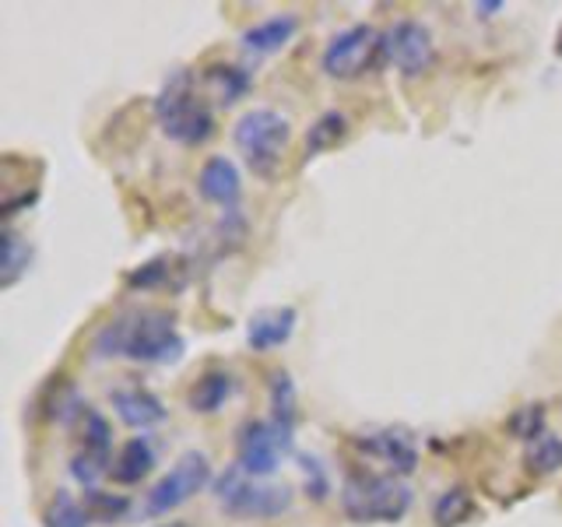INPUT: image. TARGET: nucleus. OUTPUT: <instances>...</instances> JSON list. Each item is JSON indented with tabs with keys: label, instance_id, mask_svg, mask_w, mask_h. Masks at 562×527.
Returning a JSON list of instances; mask_svg holds the SVG:
<instances>
[{
	"label": "nucleus",
	"instance_id": "nucleus-16",
	"mask_svg": "<svg viewBox=\"0 0 562 527\" xmlns=\"http://www.w3.org/2000/svg\"><path fill=\"white\" fill-rule=\"evenodd\" d=\"M151 468H155V450L148 444V436H134L116 450L110 479L116 485H137L140 479H148Z\"/></svg>",
	"mask_w": 562,
	"mask_h": 527
},
{
	"label": "nucleus",
	"instance_id": "nucleus-1",
	"mask_svg": "<svg viewBox=\"0 0 562 527\" xmlns=\"http://www.w3.org/2000/svg\"><path fill=\"white\" fill-rule=\"evenodd\" d=\"M95 356L166 366L183 356V338L166 310H127L102 324L95 334Z\"/></svg>",
	"mask_w": 562,
	"mask_h": 527
},
{
	"label": "nucleus",
	"instance_id": "nucleus-24",
	"mask_svg": "<svg viewBox=\"0 0 562 527\" xmlns=\"http://www.w3.org/2000/svg\"><path fill=\"white\" fill-rule=\"evenodd\" d=\"M32 264V246L14 233L4 228V264H0V289H11L18 278L29 271Z\"/></svg>",
	"mask_w": 562,
	"mask_h": 527
},
{
	"label": "nucleus",
	"instance_id": "nucleus-19",
	"mask_svg": "<svg viewBox=\"0 0 562 527\" xmlns=\"http://www.w3.org/2000/svg\"><path fill=\"white\" fill-rule=\"evenodd\" d=\"M295 418H299V408H295V386H292V377L289 373H271V422L292 439L295 433Z\"/></svg>",
	"mask_w": 562,
	"mask_h": 527
},
{
	"label": "nucleus",
	"instance_id": "nucleus-23",
	"mask_svg": "<svg viewBox=\"0 0 562 527\" xmlns=\"http://www.w3.org/2000/svg\"><path fill=\"white\" fill-rule=\"evenodd\" d=\"M474 517V500L468 489H447L432 506L436 527H461Z\"/></svg>",
	"mask_w": 562,
	"mask_h": 527
},
{
	"label": "nucleus",
	"instance_id": "nucleus-21",
	"mask_svg": "<svg viewBox=\"0 0 562 527\" xmlns=\"http://www.w3.org/2000/svg\"><path fill=\"white\" fill-rule=\"evenodd\" d=\"M524 468L544 479V474H555L562 468V439L555 433H541L535 436L524 450Z\"/></svg>",
	"mask_w": 562,
	"mask_h": 527
},
{
	"label": "nucleus",
	"instance_id": "nucleus-29",
	"mask_svg": "<svg viewBox=\"0 0 562 527\" xmlns=\"http://www.w3.org/2000/svg\"><path fill=\"white\" fill-rule=\"evenodd\" d=\"M506 4H503V0H492V4H474V14H482V18H492V14H496V11H503Z\"/></svg>",
	"mask_w": 562,
	"mask_h": 527
},
{
	"label": "nucleus",
	"instance_id": "nucleus-31",
	"mask_svg": "<svg viewBox=\"0 0 562 527\" xmlns=\"http://www.w3.org/2000/svg\"><path fill=\"white\" fill-rule=\"evenodd\" d=\"M172 527H183V524H172Z\"/></svg>",
	"mask_w": 562,
	"mask_h": 527
},
{
	"label": "nucleus",
	"instance_id": "nucleus-3",
	"mask_svg": "<svg viewBox=\"0 0 562 527\" xmlns=\"http://www.w3.org/2000/svg\"><path fill=\"white\" fill-rule=\"evenodd\" d=\"M341 509L356 524H397L412 509V489L397 474L351 471L341 482Z\"/></svg>",
	"mask_w": 562,
	"mask_h": 527
},
{
	"label": "nucleus",
	"instance_id": "nucleus-22",
	"mask_svg": "<svg viewBox=\"0 0 562 527\" xmlns=\"http://www.w3.org/2000/svg\"><path fill=\"white\" fill-rule=\"evenodd\" d=\"M85 514L92 524H120L131 514V500L127 496H113V492H99V489H85Z\"/></svg>",
	"mask_w": 562,
	"mask_h": 527
},
{
	"label": "nucleus",
	"instance_id": "nucleus-30",
	"mask_svg": "<svg viewBox=\"0 0 562 527\" xmlns=\"http://www.w3.org/2000/svg\"><path fill=\"white\" fill-rule=\"evenodd\" d=\"M559 53H562V35H559Z\"/></svg>",
	"mask_w": 562,
	"mask_h": 527
},
{
	"label": "nucleus",
	"instance_id": "nucleus-2",
	"mask_svg": "<svg viewBox=\"0 0 562 527\" xmlns=\"http://www.w3.org/2000/svg\"><path fill=\"white\" fill-rule=\"evenodd\" d=\"M155 120L169 141L187 148H198L215 134V113H211L207 99L193 88L190 70H176L162 85V92L155 99Z\"/></svg>",
	"mask_w": 562,
	"mask_h": 527
},
{
	"label": "nucleus",
	"instance_id": "nucleus-9",
	"mask_svg": "<svg viewBox=\"0 0 562 527\" xmlns=\"http://www.w3.org/2000/svg\"><path fill=\"white\" fill-rule=\"evenodd\" d=\"M81 418V450L70 457V474H75V482H81L85 489H95L99 479H105L113 468V436H110V422H105L92 404H85L78 412Z\"/></svg>",
	"mask_w": 562,
	"mask_h": 527
},
{
	"label": "nucleus",
	"instance_id": "nucleus-25",
	"mask_svg": "<svg viewBox=\"0 0 562 527\" xmlns=\"http://www.w3.org/2000/svg\"><path fill=\"white\" fill-rule=\"evenodd\" d=\"M88 524L92 520H88L85 506L70 492H57L43 509V527H88Z\"/></svg>",
	"mask_w": 562,
	"mask_h": 527
},
{
	"label": "nucleus",
	"instance_id": "nucleus-11",
	"mask_svg": "<svg viewBox=\"0 0 562 527\" xmlns=\"http://www.w3.org/2000/svg\"><path fill=\"white\" fill-rule=\"evenodd\" d=\"M351 447H356L369 461H380L391 474L404 479L418 468V447L408 429H369V433H356L351 436Z\"/></svg>",
	"mask_w": 562,
	"mask_h": 527
},
{
	"label": "nucleus",
	"instance_id": "nucleus-12",
	"mask_svg": "<svg viewBox=\"0 0 562 527\" xmlns=\"http://www.w3.org/2000/svg\"><path fill=\"white\" fill-rule=\"evenodd\" d=\"M113 408L120 415L123 426H131V429H151L158 426V422H166V408H162V401H158L151 391H145L140 383H131V386H116L113 391Z\"/></svg>",
	"mask_w": 562,
	"mask_h": 527
},
{
	"label": "nucleus",
	"instance_id": "nucleus-14",
	"mask_svg": "<svg viewBox=\"0 0 562 527\" xmlns=\"http://www.w3.org/2000/svg\"><path fill=\"white\" fill-rule=\"evenodd\" d=\"M198 190L207 204H218V208H236L239 193H243V180H239V169L228 162V158L215 155L207 158L201 176H198Z\"/></svg>",
	"mask_w": 562,
	"mask_h": 527
},
{
	"label": "nucleus",
	"instance_id": "nucleus-17",
	"mask_svg": "<svg viewBox=\"0 0 562 527\" xmlns=\"http://www.w3.org/2000/svg\"><path fill=\"white\" fill-rule=\"evenodd\" d=\"M250 75L239 67V64H211L204 67V75H201V88H204V96H211L218 105H233L239 102L246 92H250Z\"/></svg>",
	"mask_w": 562,
	"mask_h": 527
},
{
	"label": "nucleus",
	"instance_id": "nucleus-20",
	"mask_svg": "<svg viewBox=\"0 0 562 527\" xmlns=\"http://www.w3.org/2000/svg\"><path fill=\"white\" fill-rule=\"evenodd\" d=\"M345 137H348V120H345V113L330 110L324 116H316L313 127L306 131V155H324L330 148H338Z\"/></svg>",
	"mask_w": 562,
	"mask_h": 527
},
{
	"label": "nucleus",
	"instance_id": "nucleus-28",
	"mask_svg": "<svg viewBox=\"0 0 562 527\" xmlns=\"http://www.w3.org/2000/svg\"><path fill=\"white\" fill-rule=\"evenodd\" d=\"M299 464H303V482H306V496L313 500H327V492H330V482H327V471L324 464L316 461V457L303 453L299 457Z\"/></svg>",
	"mask_w": 562,
	"mask_h": 527
},
{
	"label": "nucleus",
	"instance_id": "nucleus-10",
	"mask_svg": "<svg viewBox=\"0 0 562 527\" xmlns=\"http://www.w3.org/2000/svg\"><path fill=\"white\" fill-rule=\"evenodd\" d=\"M383 60L394 64L404 75H426L436 60V46L426 25L418 22H394L383 32Z\"/></svg>",
	"mask_w": 562,
	"mask_h": 527
},
{
	"label": "nucleus",
	"instance_id": "nucleus-7",
	"mask_svg": "<svg viewBox=\"0 0 562 527\" xmlns=\"http://www.w3.org/2000/svg\"><path fill=\"white\" fill-rule=\"evenodd\" d=\"M383 60V35L373 25H351L338 32L324 49V70L338 81H351Z\"/></svg>",
	"mask_w": 562,
	"mask_h": 527
},
{
	"label": "nucleus",
	"instance_id": "nucleus-13",
	"mask_svg": "<svg viewBox=\"0 0 562 527\" xmlns=\"http://www.w3.org/2000/svg\"><path fill=\"white\" fill-rule=\"evenodd\" d=\"M295 321L299 313L292 306H271V310H260L250 316V324H246V345L254 351H271V348H281L295 330Z\"/></svg>",
	"mask_w": 562,
	"mask_h": 527
},
{
	"label": "nucleus",
	"instance_id": "nucleus-15",
	"mask_svg": "<svg viewBox=\"0 0 562 527\" xmlns=\"http://www.w3.org/2000/svg\"><path fill=\"white\" fill-rule=\"evenodd\" d=\"M236 394V377L228 369H207V373L198 377V383L187 391V404L190 412L198 415H215L225 408V401Z\"/></svg>",
	"mask_w": 562,
	"mask_h": 527
},
{
	"label": "nucleus",
	"instance_id": "nucleus-26",
	"mask_svg": "<svg viewBox=\"0 0 562 527\" xmlns=\"http://www.w3.org/2000/svg\"><path fill=\"white\" fill-rule=\"evenodd\" d=\"M509 433L527 439V444H531L535 436H541L544 433V408L541 404H524V408H517L514 418H509Z\"/></svg>",
	"mask_w": 562,
	"mask_h": 527
},
{
	"label": "nucleus",
	"instance_id": "nucleus-27",
	"mask_svg": "<svg viewBox=\"0 0 562 527\" xmlns=\"http://www.w3.org/2000/svg\"><path fill=\"white\" fill-rule=\"evenodd\" d=\"M169 257H155V260H148L145 264V268H137V271H131L127 274V285L131 289H158V285H162V281L169 278Z\"/></svg>",
	"mask_w": 562,
	"mask_h": 527
},
{
	"label": "nucleus",
	"instance_id": "nucleus-5",
	"mask_svg": "<svg viewBox=\"0 0 562 527\" xmlns=\"http://www.w3.org/2000/svg\"><path fill=\"white\" fill-rule=\"evenodd\" d=\"M215 500L233 517H281L292 506V489L228 468L215 482Z\"/></svg>",
	"mask_w": 562,
	"mask_h": 527
},
{
	"label": "nucleus",
	"instance_id": "nucleus-8",
	"mask_svg": "<svg viewBox=\"0 0 562 527\" xmlns=\"http://www.w3.org/2000/svg\"><path fill=\"white\" fill-rule=\"evenodd\" d=\"M292 450V439L281 433L274 422L250 418L236 433V468L250 479H268L278 471L281 457Z\"/></svg>",
	"mask_w": 562,
	"mask_h": 527
},
{
	"label": "nucleus",
	"instance_id": "nucleus-6",
	"mask_svg": "<svg viewBox=\"0 0 562 527\" xmlns=\"http://www.w3.org/2000/svg\"><path fill=\"white\" fill-rule=\"evenodd\" d=\"M211 482V461L204 453L190 450L180 461L169 468V474H162L151 492L145 496V514L148 517H166L172 509H180L183 503H190L198 492H204V485Z\"/></svg>",
	"mask_w": 562,
	"mask_h": 527
},
{
	"label": "nucleus",
	"instance_id": "nucleus-4",
	"mask_svg": "<svg viewBox=\"0 0 562 527\" xmlns=\"http://www.w3.org/2000/svg\"><path fill=\"white\" fill-rule=\"evenodd\" d=\"M233 141L243 152L246 166H250L254 176H260V180H274L281 172V158H285L289 141H292V127H289V120L274 110H250L239 116Z\"/></svg>",
	"mask_w": 562,
	"mask_h": 527
},
{
	"label": "nucleus",
	"instance_id": "nucleus-18",
	"mask_svg": "<svg viewBox=\"0 0 562 527\" xmlns=\"http://www.w3.org/2000/svg\"><path fill=\"white\" fill-rule=\"evenodd\" d=\"M299 22L295 14H274V18H263V22L250 25L243 32V49L246 53H257V57H268V53L281 49L292 35H295Z\"/></svg>",
	"mask_w": 562,
	"mask_h": 527
}]
</instances>
